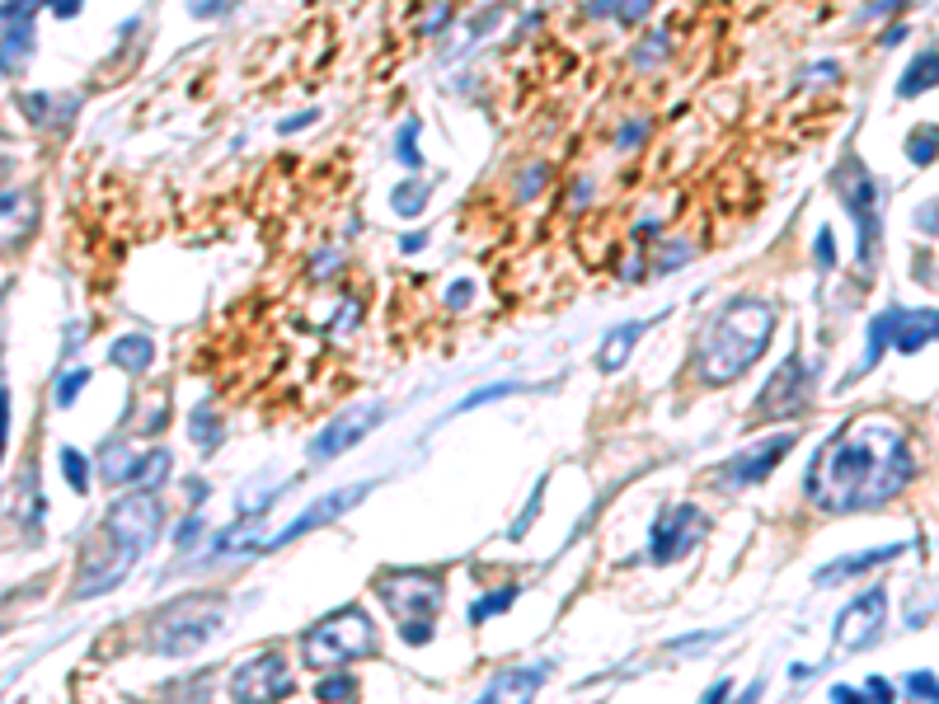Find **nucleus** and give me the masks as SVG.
<instances>
[{"label":"nucleus","mask_w":939,"mask_h":704,"mask_svg":"<svg viewBox=\"0 0 939 704\" xmlns=\"http://www.w3.org/2000/svg\"><path fill=\"white\" fill-rule=\"evenodd\" d=\"M216 437H221L216 414H207V404H202L198 414H193V442H198V446H216Z\"/></svg>","instance_id":"obj_31"},{"label":"nucleus","mask_w":939,"mask_h":704,"mask_svg":"<svg viewBox=\"0 0 939 704\" xmlns=\"http://www.w3.org/2000/svg\"><path fill=\"white\" fill-rule=\"evenodd\" d=\"M198 531H202V517H188L184 526H179V536H174V545H179V550H193V545H198Z\"/></svg>","instance_id":"obj_38"},{"label":"nucleus","mask_w":939,"mask_h":704,"mask_svg":"<svg viewBox=\"0 0 939 704\" xmlns=\"http://www.w3.org/2000/svg\"><path fill=\"white\" fill-rule=\"evenodd\" d=\"M775 306L770 301H756V296H742V301H728L709 329L695 343V376L700 385L719 390V385H733L742 371L756 367V357L766 352V343L775 338Z\"/></svg>","instance_id":"obj_3"},{"label":"nucleus","mask_w":939,"mask_h":704,"mask_svg":"<svg viewBox=\"0 0 939 704\" xmlns=\"http://www.w3.org/2000/svg\"><path fill=\"white\" fill-rule=\"evenodd\" d=\"M709 521L705 512L695 503H677L667 507L658 521H653V540H648V559L653 564H677V559H686V554L705 540Z\"/></svg>","instance_id":"obj_9"},{"label":"nucleus","mask_w":939,"mask_h":704,"mask_svg":"<svg viewBox=\"0 0 939 704\" xmlns=\"http://www.w3.org/2000/svg\"><path fill=\"white\" fill-rule=\"evenodd\" d=\"M836 263V245H832V230H817V268H832Z\"/></svg>","instance_id":"obj_37"},{"label":"nucleus","mask_w":939,"mask_h":704,"mask_svg":"<svg viewBox=\"0 0 939 704\" xmlns=\"http://www.w3.org/2000/svg\"><path fill=\"white\" fill-rule=\"evenodd\" d=\"M939 343V310H897V329H893V348L897 352H921Z\"/></svg>","instance_id":"obj_16"},{"label":"nucleus","mask_w":939,"mask_h":704,"mask_svg":"<svg viewBox=\"0 0 939 704\" xmlns=\"http://www.w3.org/2000/svg\"><path fill=\"white\" fill-rule=\"evenodd\" d=\"M371 493V484H348V489H339V493H329V498H320L315 507H306L301 517L292 521V526H282L273 540H263V550H278V545H292V540H301L306 531H320V526H329V521H339L343 512L353 503H362Z\"/></svg>","instance_id":"obj_13"},{"label":"nucleus","mask_w":939,"mask_h":704,"mask_svg":"<svg viewBox=\"0 0 939 704\" xmlns=\"http://www.w3.org/2000/svg\"><path fill=\"white\" fill-rule=\"evenodd\" d=\"M310 118H315V113H301V118H287V123H282V132H301V127H306Z\"/></svg>","instance_id":"obj_45"},{"label":"nucleus","mask_w":939,"mask_h":704,"mask_svg":"<svg viewBox=\"0 0 939 704\" xmlns=\"http://www.w3.org/2000/svg\"><path fill=\"white\" fill-rule=\"evenodd\" d=\"M644 329H648V324H639V320H634V324H620V329H611V334H606V343H601L597 367H601V371L625 367V357H630V348L639 343V338H644Z\"/></svg>","instance_id":"obj_19"},{"label":"nucleus","mask_w":939,"mask_h":704,"mask_svg":"<svg viewBox=\"0 0 939 704\" xmlns=\"http://www.w3.org/2000/svg\"><path fill=\"white\" fill-rule=\"evenodd\" d=\"M756 700H761V686H747V690L738 695V704H756Z\"/></svg>","instance_id":"obj_47"},{"label":"nucleus","mask_w":939,"mask_h":704,"mask_svg":"<svg viewBox=\"0 0 939 704\" xmlns=\"http://www.w3.org/2000/svg\"><path fill=\"white\" fill-rule=\"evenodd\" d=\"M376 597L400 615V620H432V615L442 611L447 582H442V573H414V568H404V573H381V578H376Z\"/></svg>","instance_id":"obj_7"},{"label":"nucleus","mask_w":939,"mask_h":704,"mask_svg":"<svg viewBox=\"0 0 939 704\" xmlns=\"http://www.w3.org/2000/svg\"><path fill=\"white\" fill-rule=\"evenodd\" d=\"M400 160H404L409 169L423 165V160H418V123H414V118L400 127Z\"/></svg>","instance_id":"obj_33"},{"label":"nucleus","mask_w":939,"mask_h":704,"mask_svg":"<svg viewBox=\"0 0 939 704\" xmlns=\"http://www.w3.org/2000/svg\"><path fill=\"white\" fill-rule=\"evenodd\" d=\"M897 554H902V545H888V550H864V554H850V559H836V564H827V568H822V573H817V582H822V587H832V582H841V578H855V573H864V568L893 564Z\"/></svg>","instance_id":"obj_17"},{"label":"nucleus","mask_w":939,"mask_h":704,"mask_svg":"<svg viewBox=\"0 0 939 704\" xmlns=\"http://www.w3.org/2000/svg\"><path fill=\"white\" fill-rule=\"evenodd\" d=\"M5 442H10V395L0 390V456H5Z\"/></svg>","instance_id":"obj_41"},{"label":"nucleus","mask_w":939,"mask_h":704,"mask_svg":"<svg viewBox=\"0 0 939 704\" xmlns=\"http://www.w3.org/2000/svg\"><path fill=\"white\" fill-rule=\"evenodd\" d=\"M907 155H911V165H935V160H939V127L925 123L921 132H911V137H907Z\"/></svg>","instance_id":"obj_26"},{"label":"nucleus","mask_w":939,"mask_h":704,"mask_svg":"<svg viewBox=\"0 0 939 704\" xmlns=\"http://www.w3.org/2000/svg\"><path fill=\"white\" fill-rule=\"evenodd\" d=\"M512 601H517V587H498V592H489V597H479L475 606H470V625H484V620H493L498 611H508Z\"/></svg>","instance_id":"obj_27"},{"label":"nucleus","mask_w":939,"mask_h":704,"mask_svg":"<svg viewBox=\"0 0 939 704\" xmlns=\"http://www.w3.org/2000/svg\"><path fill=\"white\" fill-rule=\"evenodd\" d=\"M432 639V620H404V643H428Z\"/></svg>","instance_id":"obj_39"},{"label":"nucleus","mask_w":939,"mask_h":704,"mask_svg":"<svg viewBox=\"0 0 939 704\" xmlns=\"http://www.w3.org/2000/svg\"><path fill=\"white\" fill-rule=\"evenodd\" d=\"M893 329H897V306L883 310V315H874V324H869V348H864V362L860 371H869L883 357V348H893Z\"/></svg>","instance_id":"obj_23"},{"label":"nucleus","mask_w":939,"mask_h":704,"mask_svg":"<svg viewBox=\"0 0 939 704\" xmlns=\"http://www.w3.org/2000/svg\"><path fill=\"white\" fill-rule=\"evenodd\" d=\"M728 695H733V681H714L705 695V704H728Z\"/></svg>","instance_id":"obj_43"},{"label":"nucleus","mask_w":939,"mask_h":704,"mask_svg":"<svg viewBox=\"0 0 939 704\" xmlns=\"http://www.w3.org/2000/svg\"><path fill=\"white\" fill-rule=\"evenodd\" d=\"M813 404V367L799 352L780 362V371L766 381V390L756 395V418H794Z\"/></svg>","instance_id":"obj_10"},{"label":"nucleus","mask_w":939,"mask_h":704,"mask_svg":"<svg viewBox=\"0 0 939 704\" xmlns=\"http://www.w3.org/2000/svg\"><path fill=\"white\" fill-rule=\"evenodd\" d=\"M662 47H667V38H662V33H658V38H648V43L639 47V52H644L639 62H653V57H662Z\"/></svg>","instance_id":"obj_44"},{"label":"nucleus","mask_w":939,"mask_h":704,"mask_svg":"<svg viewBox=\"0 0 939 704\" xmlns=\"http://www.w3.org/2000/svg\"><path fill=\"white\" fill-rule=\"evenodd\" d=\"M907 690L916 695V700H925V704H939V676H930V672H911L907 676Z\"/></svg>","instance_id":"obj_30"},{"label":"nucleus","mask_w":939,"mask_h":704,"mask_svg":"<svg viewBox=\"0 0 939 704\" xmlns=\"http://www.w3.org/2000/svg\"><path fill=\"white\" fill-rule=\"evenodd\" d=\"M794 432H775V437H766V442L747 446V451H738V456L724 465V475H719V484H733V489H747V484H761V479L780 465V460L794 451Z\"/></svg>","instance_id":"obj_12"},{"label":"nucleus","mask_w":939,"mask_h":704,"mask_svg":"<svg viewBox=\"0 0 939 704\" xmlns=\"http://www.w3.org/2000/svg\"><path fill=\"white\" fill-rule=\"evenodd\" d=\"M432 188L418 179V184H404V188H395V212L400 216H418L423 212V198H428Z\"/></svg>","instance_id":"obj_28"},{"label":"nucleus","mask_w":939,"mask_h":704,"mask_svg":"<svg viewBox=\"0 0 939 704\" xmlns=\"http://www.w3.org/2000/svg\"><path fill=\"white\" fill-rule=\"evenodd\" d=\"M517 390H526V385H489V390H479V395H465L461 404H456V414H465V409H479V404H489V399L517 395Z\"/></svg>","instance_id":"obj_32"},{"label":"nucleus","mask_w":939,"mask_h":704,"mask_svg":"<svg viewBox=\"0 0 939 704\" xmlns=\"http://www.w3.org/2000/svg\"><path fill=\"white\" fill-rule=\"evenodd\" d=\"M85 381H90L85 371H71V376L57 385V404H62V409H66V404H76V395H80V385H85Z\"/></svg>","instance_id":"obj_35"},{"label":"nucleus","mask_w":939,"mask_h":704,"mask_svg":"<svg viewBox=\"0 0 939 704\" xmlns=\"http://www.w3.org/2000/svg\"><path fill=\"white\" fill-rule=\"evenodd\" d=\"M160 521H165V507H160L155 493L137 489V493H127V498H118L113 512H108V521L99 526L90 554H85L76 597H99L108 587H118L127 568L137 564V559H146V550L155 545Z\"/></svg>","instance_id":"obj_2"},{"label":"nucleus","mask_w":939,"mask_h":704,"mask_svg":"<svg viewBox=\"0 0 939 704\" xmlns=\"http://www.w3.org/2000/svg\"><path fill=\"white\" fill-rule=\"evenodd\" d=\"M19 104H24V113H29V118H33V123H38V127H62L66 118L76 113V99H71V104H62V108H57V99H47V94H24Z\"/></svg>","instance_id":"obj_22"},{"label":"nucleus","mask_w":939,"mask_h":704,"mask_svg":"<svg viewBox=\"0 0 939 704\" xmlns=\"http://www.w3.org/2000/svg\"><path fill=\"white\" fill-rule=\"evenodd\" d=\"M62 470H66V479H71V489H76V493L90 489V465H85V456H80V451H71V446H66V451H62Z\"/></svg>","instance_id":"obj_29"},{"label":"nucleus","mask_w":939,"mask_h":704,"mask_svg":"<svg viewBox=\"0 0 939 704\" xmlns=\"http://www.w3.org/2000/svg\"><path fill=\"white\" fill-rule=\"evenodd\" d=\"M315 700H320V704H348V700H357V676L324 672L320 686H315Z\"/></svg>","instance_id":"obj_25"},{"label":"nucleus","mask_w":939,"mask_h":704,"mask_svg":"<svg viewBox=\"0 0 939 704\" xmlns=\"http://www.w3.org/2000/svg\"><path fill=\"white\" fill-rule=\"evenodd\" d=\"M423 240H428V235H404V254H418V249H423Z\"/></svg>","instance_id":"obj_46"},{"label":"nucleus","mask_w":939,"mask_h":704,"mask_svg":"<svg viewBox=\"0 0 939 704\" xmlns=\"http://www.w3.org/2000/svg\"><path fill=\"white\" fill-rule=\"evenodd\" d=\"M376 643H381V634L371 625V615L362 606H343L301 634V662L315 672H343L348 662L371 658Z\"/></svg>","instance_id":"obj_4"},{"label":"nucleus","mask_w":939,"mask_h":704,"mask_svg":"<svg viewBox=\"0 0 939 704\" xmlns=\"http://www.w3.org/2000/svg\"><path fill=\"white\" fill-rule=\"evenodd\" d=\"M170 465H174V460H170V451H151V456H141L137 465H132V475H127V479H132V489L151 493L155 484H160V479L170 475Z\"/></svg>","instance_id":"obj_24"},{"label":"nucleus","mask_w":939,"mask_h":704,"mask_svg":"<svg viewBox=\"0 0 939 704\" xmlns=\"http://www.w3.org/2000/svg\"><path fill=\"white\" fill-rule=\"evenodd\" d=\"M841 198H846V212L855 216V230H860V268H874L878 259V240H883V202H878V184L869 169H860V160H850L841 174Z\"/></svg>","instance_id":"obj_6"},{"label":"nucleus","mask_w":939,"mask_h":704,"mask_svg":"<svg viewBox=\"0 0 939 704\" xmlns=\"http://www.w3.org/2000/svg\"><path fill=\"white\" fill-rule=\"evenodd\" d=\"M540 498H545V479H540V484H536V493H531V503H526V512H522V517H517V526H512V540H522V536H526V526L536 521V507H540Z\"/></svg>","instance_id":"obj_34"},{"label":"nucleus","mask_w":939,"mask_h":704,"mask_svg":"<svg viewBox=\"0 0 939 704\" xmlns=\"http://www.w3.org/2000/svg\"><path fill=\"white\" fill-rule=\"evenodd\" d=\"M287 695H296L292 667L282 658L278 648H263L245 667L231 672V700L235 704H282Z\"/></svg>","instance_id":"obj_8"},{"label":"nucleus","mask_w":939,"mask_h":704,"mask_svg":"<svg viewBox=\"0 0 939 704\" xmlns=\"http://www.w3.org/2000/svg\"><path fill=\"white\" fill-rule=\"evenodd\" d=\"M869 704H893L897 700V690H893V681H883V676H869Z\"/></svg>","instance_id":"obj_36"},{"label":"nucleus","mask_w":939,"mask_h":704,"mask_svg":"<svg viewBox=\"0 0 939 704\" xmlns=\"http://www.w3.org/2000/svg\"><path fill=\"white\" fill-rule=\"evenodd\" d=\"M5 38H0V71L15 76L19 66L29 62V47H33V24H5Z\"/></svg>","instance_id":"obj_20"},{"label":"nucleus","mask_w":939,"mask_h":704,"mask_svg":"<svg viewBox=\"0 0 939 704\" xmlns=\"http://www.w3.org/2000/svg\"><path fill=\"white\" fill-rule=\"evenodd\" d=\"M883 625H888V592H883V587H869V592H860V597L841 611V620H836V648H841V653H860V648H869V643L883 634Z\"/></svg>","instance_id":"obj_11"},{"label":"nucleus","mask_w":939,"mask_h":704,"mask_svg":"<svg viewBox=\"0 0 939 704\" xmlns=\"http://www.w3.org/2000/svg\"><path fill=\"white\" fill-rule=\"evenodd\" d=\"M935 85H939V52L935 47H925L921 57L907 66V76L897 80V94H902V99H916V94L935 90Z\"/></svg>","instance_id":"obj_18"},{"label":"nucleus","mask_w":939,"mask_h":704,"mask_svg":"<svg viewBox=\"0 0 939 704\" xmlns=\"http://www.w3.org/2000/svg\"><path fill=\"white\" fill-rule=\"evenodd\" d=\"M470 296H475V287H470V282H456V287L447 291V306L456 310V306H465V301H470Z\"/></svg>","instance_id":"obj_42"},{"label":"nucleus","mask_w":939,"mask_h":704,"mask_svg":"<svg viewBox=\"0 0 939 704\" xmlns=\"http://www.w3.org/2000/svg\"><path fill=\"white\" fill-rule=\"evenodd\" d=\"M376 418H381V404H362V409H353V414L334 418V423H329V428H320V437L310 442V460H334V456H343L348 446H357L362 437H367Z\"/></svg>","instance_id":"obj_14"},{"label":"nucleus","mask_w":939,"mask_h":704,"mask_svg":"<svg viewBox=\"0 0 939 704\" xmlns=\"http://www.w3.org/2000/svg\"><path fill=\"white\" fill-rule=\"evenodd\" d=\"M916 479V456L907 432L893 418H855L817 451L808 470V503L822 512H860L883 507Z\"/></svg>","instance_id":"obj_1"},{"label":"nucleus","mask_w":939,"mask_h":704,"mask_svg":"<svg viewBox=\"0 0 939 704\" xmlns=\"http://www.w3.org/2000/svg\"><path fill=\"white\" fill-rule=\"evenodd\" d=\"M113 362H118L123 371H132V376H141V371L155 362L151 338H141V334L137 338H118V343H113Z\"/></svg>","instance_id":"obj_21"},{"label":"nucleus","mask_w":939,"mask_h":704,"mask_svg":"<svg viewBox=\"0 0 939 704\" xmlns=\"http://www.w3.org/2000/svg\"><path fill=\"white\" fill-rule=\"evenodd\" d=\"M832 704H869V695H864V690H855V686H836L832 690Z\"/></svg>","instance_id":"obj_40"},{"label":"nucleus","mask_w":939,"mask_h":704,"mask_svg":"<svg viewBox=\"0 0 939 704\" xmlns=\"http://www.w3.org/2000/svg\"><path fill=\"white\" fill-rule=\"evenodd\" d=\"M545 676H550V662L508 667V672H498L489 686H484V695H479L475 704H531L536 700V690L545 686Z\"/></svg>","instance_id":"obj_15"},{"label":"nucleus","mask_w":939,"mask_h":704,"mask_svg":"<svg viewBox=\"0 0 939 704\" xmlns=\"http://www.w3.org/2000/svg\"><path fill=\"white\" fill-rule=\"evenodd\" d=\"M221 629V597H179L146 620V648L155 658H188Z\"/></svg>","instance_id":"obj_5"}]
</instances>
